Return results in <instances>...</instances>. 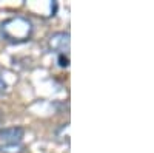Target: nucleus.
Segmentation results:
<instances>
[{
    "mask_svg": "<svg viewBox=\"0 0 154 153\" xmlns=\"http://www.w3.org/2000/svg\"><path fill=\"white\" fill-rule=\"evenodd\" d=\"M2 33L9 37L11 40H17V39H25V37H28L29 33H31V23L29 20L23 19V17H14V19H9L6 20L3 25H2Z\"/></svg>",
    "mask_w": 154,
    "mask_h": 153,
    "instance_id": "1",
    "label": "nucleus"
},
{
    "mask_svg": "<svg viewBox=\"0 0 154 153\" xmlns=\"http://www.w3.org/2000/svg\"><path fill=\"white\" fill-rule=\"evenodd\" d=\"M25 136L23 127H8L0 130V139L5 144H19Z\"/></svg>",
    "mask_w": 154,
    "mask_h": 153,
    "instance_id": "2",
    "label": "nucleus"
},
{
    "mask_svg": "<svg viewBox=\"0 0 154 153\" xmlns=\"http://www.w3.org/2000/svg\"><path fill=\"white\" fill-rule=\"evenodd\" d=\"M59 65L60 67H68L69 65V59L65 54H59Z\"/></svg>",
    "mask_w": 154,
    "mask_h": 153,
    "instance_id": "5",
    "label": "nucleus"
},
{
    "mask_svg": "<svg viewBox=\"0 0 154 153\" xmlns=\"http://www.w3.org/2000/svg\"><path fill=\"white\" fill-rule=\"evenodd\" d=\"M48 46L53 51H62L69 46V34L68 33H54L49 36L48 39Z\"/></svg>",
    "mask_w": 154,
    "mask_h": 153,
    "instance_id": "3",
    "label": "nucleus"
},
{
    "mask_svg": "<svg viewBox=\"0 0 154 153\" xmlns=\"http://www.w3.org/2000/svg\"><path fill=\"white\" fill-rule=\"evenodd\" d=\"M2 153H20L23 150V147L20 144H5L0 147Z\"/></svg>",
    "mask_w": 154,
    "mask_h": 153,
    "instance_id": "4",
    "label": "nucleus"
}]
</instances>
